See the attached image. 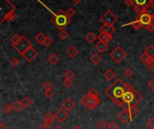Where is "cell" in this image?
<instances>
[{"label": "cell", "mask_w": 154, "mask_h": 129, "mask_svg": "<svg viewBox=\"0 0 154 129\" xmlns=\"http://www.w3.org/2000/svg\"><path fill=\"white\" fill-rule=\"evenodd\" d=\"M0 129H8V128H7L4 123H1V124H0Z\"/></svg>", "instance_id": "cell-52"}, {"label": "cell", "mask_w": 154, "mask_h": 129, "mask_svg": "<svg viewBox=\"0 0 154 129\" xmlns=\"http://www.w3.org/2000/svg\"><path fill=\"white\" fill-rule=\"evenodd\" d=\"M128 25H131L134 30H140L142 28V26H143V24L141 23V22L138 19H136L134 22H133L131 23H128Z\"/></svg>", "instance_id": "cell-30"}, {"label": "cell", "mask_w": 154, "mask_h": 129, "mask_svg": "<svg viewBox=\"0 0 154 129\" xmlns=\"http://www.w3.org/2000/svg\"><path fill=\"white\" fill-rule=\"evenodd\" d=\"M21 102H22V104H23V107L24 108V109H27V108H29L32 104V99L30 98V97H24L22 101H21Z\"/></svg>", "instance_id": "cell-24"}, {"label": "cell", "mask_w": 154, "mask_h": 129, "mask_svg": "<svg viewBox=\"0 0 154 129\" xmlns=\"http://www.w3.org/2000/svg\"><path fill=\"white\" fill-rule=\"evenodd\" d=\"M152 2V0H134V4L136 5H139V6H146L148 4H150Z\"/></svg>", "instance_id": "cell-32"}, {"label": "cell", "mask_w": 154, "mask_h": 129, "mask_svg": "<svg viewBox=\"0 0 154 129\" xmlns=\"http://www.w3.org/2000/svg\"><path fill=\"white\" fill-rule=\"evenodd\" d=\"M54 119H55V116H54L52 113L48 112V113L44 116L42 123H44L46 126H48V127L50 128L51 126H52V125H53V123H54Z\"/></svg>", "instance_id": "cell-14"}, {"label": "cell", "mask_w": 154, "mask_h": 129, "mask_svg": "<svg viewBox=\"0 0 154 129\" xmlns=\"http://www.w3.org/2000/svg\"><path fill=\"white\" fill-rule=\"evenodd\" d=\"M150 58H151V57H150L147 54H145V53H143V54L141 56V60H142V62H143V63H145V64L149 61Z\"/></svg>", "instance_id": "cell-44"}, {"label": "cell", "mask_w": 154, "mask_h": 129, "mask_svg": "<svg viewBox=\"0 0 154 129\" xmlns=\"http://www.w3.org/2000/svg\"><path fill=\"white\" fill-rule=\"evenodd\" d=\"M54 92L52 91V90H49V91H45V97L46 98H48V99H51V98H52L53 96H54Z\"/></svg>", "instance_id": "cell-43"}, {"label": "cell", "mask_w": 154, "mask_h": 129, "mask_svg": "<svg viewBox=\"0 0 154 129\" xmlns=\"http://www.w3.org/2000/svg\"><path fill=\"white\" fill-rule=\"evenodd\" d=\"M116 28L114 25H109V24H103L100 29H99V31L100 33H107V34H111L113 35V33L116 31Z\"/></svg>", "instance_id": "cell-13"}, {"label": "cell", "mask_w": 154, "mask_h": 129, "mask_svg": "<svg viewBox=\"0 0 154 129\" xmlns=\"http://www.w3.org/2000/svg\"><path fill=\"white\" fill-rule=\"evenodd\" d=\"M53 129H64V128H63L61 126H56V127H55Z\"/></svg>", "instance_id": "cell-54"}, {"label": "cell", "mask_w": 154, "mask_h": 129, "mask_svg": "<svg viewBox=\"0 0 154 129\" xmlns=\"http://www.w3.org/2000/svg\"><path fill=\"white\" fill-rule=\"evenodd\" d=\"M10 64H11L12 66L16 67V66H18L20 65V60H19L17 57H13V58L11 59V61H10Z\"/></svg>", "instance_id": "cell-40"}, {"label": "cell", "mask_w": 154, "mask_h": 129, "mask_svg": "<svg viewBox=\"0 0 154 129\" xmlns=\"http://www.w3.org/2000/svg\"><path fill=\"white\" fill-rule=\"evenodd\" d=\"M76 107V102L71 99V98H67L64 101H63V103H62V105H61V108L62 109H64L66 111H71L74 108Z\"/></svg>", "instance_id": "cell-10"}, {"label": "cell", "mask_w": 154, "mask_h": 129, "mask_svg": "<svg viewBox=\"0 0 154 129\" xmlns=\"http://www.w3.org/2000/svg\"><path fill=\"white\" fill-rule=\"evenodd\" d=\"M51 44H52V39H51L50 37H46V40H45L43 45H44L45 47H50Z\"/></svg>", "instance_id": "cell-45"}, {"label": "cell", "mask_w": 154, "mask_h": 129, "mask_svg": "<svg viewBox=\"0 0 154 129\" xmlns=\"http://www.w3.org/2000/svg\"><path fill=\"white\" fill-rule=\"evenodd\" d=\"M70 21L71 19L67 16L66 12H63L62 10L58 11L51 20V22L60 31L63 30V28H65L70 22Z\"/></svg>", "instance_id": "cell-4"}, {"label": "cell", "mask_w": 154, "mask_h": 129, "mask_svg": "<svg viewBox=\"0 0 154 129\" xmlns=\"http://www.w3.org/2000/svg\"><path fill=\"white\" fill-rule=\"evenodd\" d=\"M12 106H13V110H14V111H16V112H19L23 107V104H22V102L20 101H14L13 104H12Z\"/></svg>", "instance_id": "cell-28"}, {"label": "cell", "mask_w": 154, "mask_h": 129, "mask_svg": "<svg viewBox=\"0 0 154 129\" xmlns=\"http://www.w3.org/2000/svg\"><path fill=\"white\" fill-rule=\"evenodd\" d=\"M138 20L141 22V23L144 27H146L147 25L152 23V16L149 15L148 13H146L145 12L138 15Z\"/></svg>", "instance_id": "cell-11"}, {"label": "cell", "mask_w": 154, "mask_h": 129, "mask_svg": "<svg viewBox=\"0 0 154 129\" xmlns=\"http://www.w3.org/2000/svg\"><path fill=\"white\" fill-rule=\"evenodd\" d=\"M32 47H33V46H32V43L29 40H27L24 36H22L21 40H20L16 45L13 46V48H14L19 54H21V55H23L27 49H29V48H32Z\"/></svg>", "instance_id": "cell-6"}, {"label": "cell", "mask_w": 154, "mask_h": 129, "mask_svg": "<svg viewBox=\"0 0 154 129\" xmlns=\"http://www.w3.org/2000/svg\"><path fill=\"white\" fill-rule=\"evenodd\" d=\"M16 17H17V14H16V13L14 12V10H10L6 14H5V16H4L3 19L1 20V23H3L5 21H9V22H11V21L14 20Z\"/></svg>", "instance_id": "cell-15"}, {"label": "cell", "mask_w": 154, "mask_h": 129, "mask_svg": "<svg viewBox=\"0 0 154 129\" xmlns=\"http://www.w3.org/2000/svg\"><path fill=\"white\" fill-rule=\"evenodd\" d=\"M73 129H82V128H80L79 126H76V127H75V128H74Z\"/></svg>", "instance_id": "cell-56"}, {"label": "cell", "mask_w": 154, "mask_h": 129, "mask_svg": "<svg viewBox=\"0 0 154 129\" xmlns=\"http://www.w3.org/2000/svg\"><path fill=\"white\" fill-rule=\"evenodd\" d=\"M108 48V45L103 41H98L97 44H96V49L99 52V53H104L106 49Z\"/></svg>", "instance_id": "cell-17"}, {"label": "cell", "mask_w": 154, "mask_h": 129, "mask_svg": "<svg viewBox=\"0 0 154 129\" xmlns=\"http://www.w3.org/2000/svg\"><path fill=\"white\" fill-rule=\"evenodd\" d=\"M22 56L23 57V58H24L26 61H28V62H32V61L38 57V52L36 51V49H35L33 47H32V48H30L29 49H27Z\"/></svg>", "instance_id": "cell-9"}, {"label": "cell", "mask_w": 154, "mask_h": 129, "mask_svg": "<svg viewBox=\"0 0 154 129\" xmlns=\"http://www.w3.org/2000/svg\"><path fill=\"white\" fill-rule=\"evenodd\" d=\"M72 1H73V3L76 4H80V2H81V0H72Z\"/></svg>", "instance_id": "cell-53"}, {"label": "cell", "mask_w": 154, "mask_h": 129, "mask_svg": "<svg viewBox=\"0 0 154 129\" xmlns=\"http://www.w3.org/2000/svg\"><path fill=\"white\" fill-rule=\"evenodd\" d=\"M143 100V96L130 84H126L125 85V92L124 95V103L127 104L129 107L132 105H137Z\"/></svg>", "instance_id": "cell-3"}, {"label": "cell", "mask_w": 154, "mask_h": 129, "mask_svg": "<svg viewBox=\"0 0 154 129\" xmlns=\"http://www.w3.org/2000/svg\"><path fill=\"white\" fill-rule=\"evenodd\" d=\"M46 37H47V36H45L42 32H39V33L36 35V37H35V41H36L38 44L42 45V44L44 43V41H45V40H46Z\"/></svg>", "instance_id": "cell-22"}, {"label": "cell", "mask_w": 154, "mask_h": 129, "mask_svg": "<svg viewBox=\"0 0 154 129\" xmlns=\"http://www.w3.org/2000/svg\"><path fill=\"white\" fill-rule=\"evenodd\" d=\"M126 57H127V53L120 46H116L110 52V57L117 64H120Z\"/></svg>", "instance_id": "cell-5"}, {"label": "cell", "mask_w": 154, "mask_h": 129, "mask_svg": "<svg viewBox=\"0 0 154 129\" xmlns=\"http://www.w3.org/2000/svg\"><path fill=\"white\" fill-rule=\"evenodd\" d=\"M104 76H105V78H106V80L111 81V80H113V79L116 77V73H115L112 69H107V70L105 72Z\"/></svg>", "instance_id": "cell-19"}, {"label": "cell", "mask_w": 154, "mask_h": 129, "mask_svg": "<svg viewBox=\"0 0 154 129\" xmlns=\"http://www.w3.org/2000/svg\"><path fill=\"white\" fill-rule=\"evenodd\" d=\"M21 38H22V36H20V35L17 34V33H14V34L13 35V37L11 38V43H12V45H13V46L16 45V44L21 40Z\"/></svg>", "instance_id": "cell-31"}, {"label": "cell", "mask_w": 154, "mask_h": 129, "mask_svg": "<svg viewBox=\"0 0 154 129\" xmlns=\"http://www.w3.org/2000/svg\"><path fill=\"white\" fill-rule=\"evenodd\" d=\"M52 87H53V85H52V84L50 83V82H45V83L42 84V88H43L44 91L52 90Z\"/></svg>", "instance_id": "cell-39"}, {"label": "cell", "mask_w": 154, "mask_h": 129, "mask_svg": "<svg viewBox=\"0 0 154 129\" xmlns=\"http://www.w3.org/2000/svg\"><path fill=\"white\" fill-rule=\"evenodd\" d=\"M68 37H69V33H68L65 30L60 31V32H59V38H60V40H65L68 39Z\"/></svg>", "instance_id": "cell-34"}, {"label": "cell", "mask_w": 154, "mask_h": 129, "mask_svg": "<svg viewBox=\"0 0 154 129\" xmlns=\"http://www.w3.org/2000/svg\"><path fill=\"white\" fill-rule=\"evenodd\" d=\"M119 121L122 123V124H127L129 121H132V116L130 114V111H129V109L128 108H124L123 110L118 114L117 116Z\"/></svg>", "instance_id": "cell-8"}, {"label": "cell", "mask_w": 154, "mask_h": 129, "mask_svg": "<svg viewBox=\"0 0 154 129\" xmlns=\"http://www.w3.org/2000/svg\"><path fill=\"white\" fill-rule=\"evenodd\" d=\"M108 128L109 129H118L119 127L117 125V123H116L115 121H112L108 124Z\"/></svg>", "instance_id": "cell-46"}, {"label": "cell", "mask_w": 154, "mask_h": 129, "mask_svg": "<svg viewBox=\"0 0 154 129\" xmlns=\"http://www.w3.org/2000/svg\"><path fill=\"white\" fill-rule=\"evenodd\" d=\"M73 85V82L71 79H65L63 81V86H65L67 89H69Z\"/></svg>", "instance_id": "cell-36"}, {"label": "cell", "mask_w": 154, "mask_h": 129, "mask_svg": "<svg viewBox=\"0 0 154 129\" xmlns=\"http://www.w3.org/2000/svg\"><path fill=\"white\" fill-rule=\"evenodd\" d=\"M67 54L70 57H72V58H74L78 54H79V50H78V48L75 47V46H70L69 48H68V49H67Z\"/></svg>", "instance_id": "cell-18"}, {"label": "cell", "mask_w": 154, "mask_h": 129, "mask_svg": "<svg viewBox=\"0 0 154 129\" xmlns=\"http://www.w3.org/2000/svg\"><path fill=\"white\" fill-rule=\"evenodd\" d=\"M144 12L146 13H148L149 15H151L152 17L154 16V5L152 4V3H150V4H148L146 6H144Z\"/></svg>", "instance_id": "cell-25"}, {"label": "cell", "mask_w": 154, "mask_h": 129, "mask_svg": "<svg viewBox=\"0 0 154 129\" xmlns=\"http://www.w3.org/2000/svg\"><path fill=\"white\" fill-rule=\"evenodd\" d=\"M74 76H75V75H74L73 71H71V70H69V69L66 70V71L63 73V77H64L65 79H72Z\"/></svg>", "instance_id": "cell-33"}, {"label": "cell", "mask_w": 154, "mask_h": 129, "mask_svg": "<svg viewBox=\"0 0 154 129\" xmlns=\"http://www.w3.org/2000/svg\"><path fill=\"white\" fill-rule=\"evenodd\" d=\"M147 86H148L151 90H154V79L150 80V81L147 83Z\"/></svg>", "instance_id": "cell-49"}, {"label": "cell", "mask_w": 154, "mask_h": 129, "mask_svg": "<svg viewBox=\"0 0 154 129\" xmlns=\"http://www.w3.org/2000/svg\"><path fill=\"white\" fill-rule=\"evenodd\" d=\"M48 61H49V63H51V65L55 66V65L60 61V58H59V57H58L55 53H52V54H51V55L49 56Z\"/></svg>", "instance_id": "cell-21"}, {"label": "cell", "mask_w": 154, "mask_h": 129, "mask_svg": "<svg viewBox=\"0 0 154 129\" xmlns=\"http://www.w3.org/2000/svg\"><path fill=\"white\" fill-rule=\"evenodd\" d=\"M128 109H129L130 114H131V116H132V119H133L134 117H135V116L139 113V111H140V110H139V108L137 107V105H132V106L128 107Z\"/></svg>", "instance_id": "cell-26"}, {"label": "cell", "mask_w": 154, "mask_h": 129, "mask_svg": "<svg viewBox=\"0 0 154 129\" xmlns=\"http://www.w3.org/2000/svg\"><path fill=\"white\" fill-rule=\"evenodd\" d=\"M145 29L148 31H150V32H153L154 31V26L151 23V24H149V25H147L146 27H145Z\"/></svg>", "instance_id": "cell-50"}, {"label": "cell", "mask_w": 154, "mask_h": 129, "mask_svg": "<svg viewBox=\"0 0 154 129\" xmlns=\"http://www.w3.org/2000/svg\"><path fill=\"white\" fill-rule=\"evenodd\" d=\"M113 39V35L111 34H107V33H100L98 36H97V40H100V41H103L105 43H108L111 40Z\"/></svg>", "instance_id": "cell-16"}, {"label": "cell", "mask_w": 154, "mask_h": 129, "mask_svg": "<svg viewBox=\"0 0 154 129\" xmlns=\"http://www.w3.org/2000/svg\"><path fill=\"white\" fill-rule=\"evenodd\" d=\"M151 3H152V4L154 5V0H152V2H151Z\"/></svg>", "instance_id": "cell-57"}, {"label": "cell", "mask_w": 154, "mask_h": 129, "mask_svg": "<svg viewBox=\"0 0 154 129\" xmlns=\"http://www.w3.org/2000/svg\"><path fill=\"white\" fill-rule=\"evenodd\" d=\"M97 129H107L108 128V124L105 119H101L97 122Z\"/></svg>", "instance_id": "cell-29"}, {"label": "cell", "mask_w": 154, "mask_h": 129, "mask_svg": "<svg viewBox=\"0 0 154 129\" xmlns=\"http://www.w3.org/2000/svg\"><path fill=\"white\" fill-rule=\"evenodd\" d=\"M89 59H90V62H91V63H93L94 65H97V64H99V63L101 62L102 57H101L98 54L95 53V54H93V55L90 57Z\"/></svg>", "instance_id": "cell-23"}, {"label": "cell", "mask_w": 154, "mask_h": 129, "mask_svg": "<svg viewBox=\"0 0 154 129\" xmlns=\"http://www.w3.org/2000/svg\"><path fill=\"white\" fill-rule=\"evenodd\" d=\"M134 11L138 13V15L141 14V13H144V7H143V6H139V5L134 4Z\"/></svg>", "instance_id": "cell-42"}, {"label": "cell", "mask_w": 154, "mask_h": 129, "mask_svg": "<svg viewBox=\"0 0 154 129\" xmlns=\"http://www.w3.org/2000/svg\"><path fill=\"white\" fill-rule=\"evenodd\" d=\"M2 110L5 114H9L13 110V106H12V104H5L3 106Z\"/></svg>", "instance_id": "cell-35"}, {"label": "cell", "mask_w": 154, "mask_h": 129, "mask_svg": "<svg viewBox=\"0 0 154 129\" xmlns=\"http://www.w3.org/2000/svg\"><path fill=\"white\" fill-rule=\"evenodd\" d=\"M124 3L127 5V6H131V5H134V0H123Z\"/></svg>", "instance_id": "cell-48"}, {"label": "cell", "mask_w": 154, "mask_h": 129, "mask_svg": "<svg viewBox=\"0 0 154 129\" xmlns=\"http://www.w3.org/2000/svg\"><path fill=\"white\" fill-rule=\"evenodd\" d=\"M38 129H49V127H48V126H46L44 123H42V124L39 127V128Z\"/></svg>", "instance_id": "cell-51"}, {"label": "cell", "mask_w": 154, "mask_h": 129, "mask_svg": "<svg viewBox=\"0 0 154 129\" xmlns=\"http://www.w3.org/2000/svg\"><path fill=\"white\" fill-rule=\"evenodd\" d=\"M100 21L103 22V24H109L114 25L118 22V17L111 10L106 11L100 18Z\"/></svg>", "instance_id": "cell-7"}, {"label": "cell", "mask_w": 154, "mask_h": 129, "mask_svg": "<svg viewBox=\"0 0 154 129\" xmlns=\"http://www.w3.org/2000/svg\"><path fill=\"white\" fill-rule=\"evenodd\" d=\"M76 13V11L73 9V8H71V7H69V8H68L67 9V11H66V14H67V16L68 17H69L70 19L74 16V14Z\"/></svg>", "instance_id": "cell-37"}, {"label": "cell", "mask_w": 154, "mask_h": 129, "mask_svg": "<svg viewBox=\"0 0 154 129\" xmlns=\"http://www.w3.org/2000/svg\"><path fill=\"white\" fill-rule=\"evenodd\" d=\"M134 75V71L131 69V68H126L125 71H124V75L126 77V78H130L131 76H133Z\"/></svg>", "instance_id": "cell-38"}, {"label": "cell", "mask_w": 154, "mask_h": 129, "mask_svg": "<svg viewBox=\"0 0 154 129\" xmlns=\"http://www.w3.org/2000/svg\"><path fill=\"white\" fill-rule=\"evenodd\" d=\"M99 93L96 89H91L84 97L81 98L80 103L88 110H92L100 104Z\"/></svg>", "instance_id": "cell-2"}, {"label": "cell", "mask_w": 154, "mask_h": 129, "mask_svg": "<svg viewBox=\"0 0 154 129\" xmlns=\"http://www.w3.org/2000/svg\"><path fill=\"white\" fill-rule=\"evenodd\" d=\"M146 66L150 70H154V57H151L149 59V61L146 63Z\"/></svg>", "instance_id": "cell-41"}, {"label": "cell", "mask_w": 154, "mask_h": 129, "mask_svg": "<svg viewBox=\"0 0 154 129\" xmlns=\"http://www.w3.org/2000/svg\"><path fill=\"white\" fill-rule=\"evenodd\" d=\"M86 40L88 42V43H94V41L96 40H97V36L94 33V32H92V31H89L88 34H87V36H86Z\"/></svg>", "instance_id": "cell-20"}, {"label": "cell", "mask_w": 154, "mask_h": 129, "mask_svg": "<svg viewBox=\"0 0 154 129\" xmlns=\"http://www.w3.org/2000/svg\"><path fill=\"white\" fill-rule=\"evenodd\" d=\"M147 127L150 129H154V118H152L147 121Z\"/></svg>", "instance_id": "cell-47"}, {"label": "cell", "mask_w": 154, "mask_h": 129, "mask_svg": "<svg viewBox=\"0 0 154 129\" xmlns=\"http://www.w3.org/2000/svg\"><path fill=\"white\" fill-rule=\"evenodd\" d=\"M125 85L126 83H125L121 78H117L110 86H108L104 93L106 97H108L113 103L119 107H124V95L125 92Z\"/></svg>", "instance_id": "cell-1"}, {"label": "cell", "mask_w": 154, "mask_h": 129, "mask_svg": "<svg viewBox=\"0 0 154 129\" xmlns=\"http://www.w3.org/2000/svg\"><path fill=\"white\" fill-rule=\"evenodd\" d=\"M54 116H55V119H57L60 122H62V121H64L65 119H68L69 114H68V111H66L64 109L60 108V109H59L57 110V112L54 114Z\"/></svg>", "instance_id": "cell-12"}, {"label": "cell", "mask_w": 154, "mask_h": 129, "mask_svg": "<svg viewBox=\"0 0 154 129\" xmlns=\"http://www.w3.org/2000/svg\"><path fill=\"white\" fill-rule=\"evenodd\" d=\"M144 53L147 54L150 57H154V46L153 45H148L146 48L144 49Z\"/></svg>", "instance_id": "cell-27"}, {"label": "cell", "mask_w": 154, "mask_h": 129, "mask_svg": "<svg viewBox=\"0 0 154 129\" xmlns=\"http://www.w3.org/2000/svg\"><path fill=\"white\" fill-rule=\"evenodd\" d=\"M152 25L154 26V16H152Z\"/></svg>", "instance_id": "cell-55"}]
</instances>
